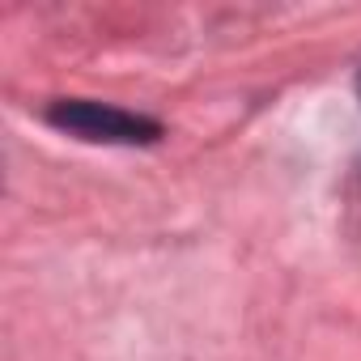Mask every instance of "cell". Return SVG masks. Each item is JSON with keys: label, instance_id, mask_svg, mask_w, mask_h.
Listing matches in <instances>:
<instances>
[{"label": "cell", "instance_id": "cell-1", "mask_svg": "<svg viewBox=\"0 0 361 361\" xmlns=\"http://www.w3.org/2000/svg\"><path fill=\"white\" fill-rule=\"evenodd\" d=\"M47 119L81 140H106V145H145V140H157V123L132 115V111H119V106H106V102H56L47 111Z\"/></svg>", "mask_w": 361, "mask_h": 361}, {"label": "cell", "instance_id": "cell-2", "mask_svg": "<svg viewBox=\"0 0 361 361\" xmlns=\"http://www.w3.org/2000/svg\"><path fill=\"white\" fill-rule=\"evenodd\" d=\"M357 90H361V81H357Z\"/></svg>", "mask_w": 361, "mask_h": 361}]
</instances>
